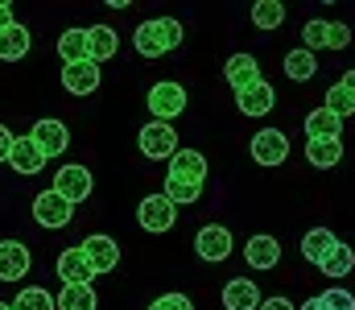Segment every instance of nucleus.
Returning <instances> with one entry per match:
<instances>
[{
    "mask_svg": "<svg viewBox=\"0 0 355 310\" xmlns=\"http://www.w3.org/2000/svg\"><path fill=\"white\" fill-rule=\"evenodd\" d=\"M33 257L21 240H0V282H21L29 273Z\"/></svg>",
    "mask_w": 355,
    "mask_h": 310,
    "instance_id": "nucleus-14",
    "label": "nucleus"
},
{
    "mask_svg": "<svg viewBox=\"0 0 355 310\" xmlns=\"http://www.w3.org/2000/svg\"><path fill=\"white\" fill-rule=\"evenodd\" d=\"M12 310H58V302L46 294V286H25V290L12 298Z\"/></svg>",
    "mask_w": 355,
    "mask_h": 310,
    "instance_id": "nucleus-30",
    "label": "nucleus"
},
{
    "mask_svg": "<svg viewBox=\"0 0 355 310\" xmlns=\"http://www.w3.org/2000/svg\"><path fill=\"white\" fill-rule=\"evenodd\" d=\"M8 166H12L17 174L33 178V174L46 170V153L33 145V137H17V141H12V153H8Z\"/></svg>",
    "mask_w": 355,
    "mask_h": 310,
    "instance_id": "nucleus-15",
    "label": "nucleus"
},
{
    "mask_svg": "<svg viewBox=\"0 0 355 310\" xmlns=\"http://www.w3.org/2000/svg\"><path fill=\"white\" fill-rule=\"evenodd\" d=\"M339 83H343V87H347V92H352V96H355V71H347V75H343Z\"/></svg>",
    "mask_w": 355,
    "mask_h": 310,
    "instance_id": "nucleus-39",
    "label": "nucleus"
},
{
    "mask_svg": "<svg viewBox=\"0 0 355 310\" xmlns=\"http://www.w3.org/2000/svg\"><path fill=\"white\" fill-rule=\"evenodd\" d=\"M261 286L248 277H232L223 286V310H261Z\"/></svg>",
    "mask_w": 355,
    "mask_h": 310,
    "instance_id": "nucleus-18",
    "label": "nucleus"
},
{
    "mask_svg": "<svg viewBox=\"0 0 355 310\" xmlns=\"http://www.w3.org/2000/svg\"><path fill=\"white\" fill-rule=\"evenodd\" d=\"M248 153H252L257 166H281V162L289 157V137H285L281 128H261V132H252Z\"/></svg>",
    "mask_w": 355,
    "mask_h": 310,
    "instance_id": "nucleus-8",
    "label": "nucleus"
},
{
    "mask_svg": "<svg viewBox=\"0 0 355 310\" xmlns=\"http://www.w3.org/2000/svg\"><path fill=\"white\" fill-rule=\"evenodd\" d=\"M0 310H12V302H0Z\"/></svg>",
    "mask_w": 355,
    "mask_h": 310,
    "instance_id": "nucleus-41",
    "label": "nucleus"
},
{
    "mask_svg": "<svg viewBox=\"0 0 355 310\" xmlns=\"http://www.w3.org/2000/svg\"><path fill=\"white\" fill-rule=\"evenodd\" d=\"M99 67L95 62H71V67H62V87L71 92V96H91V92H99Z\"/></svg>",
    "mask_w": 355,
    "mask_h": 310,
    "instance_id": "nucleus-16",
    "label": "nucleus"
},
{
    "mask_svg": "<svg viewBox=\"0 0 355 310\" xmlns=\"http://www.w3.org/2000/svg\"><path fill=\"white\" fill-rule=\"evenodd\" d=\"M285 79H293V83H310L314 75H318V58L306 50V46H297V50H289L285 54Z\"/></svg>",
    "mask_w": 355,
    "mask_h": 310,
    "instance_id": "nucleus-24",
    "label": "nucleus"
},
{
    "mask_svg": "<svg viewBox=\"0 0 355 310\" xmlns=\"http://www.w3.org/2000/svg\"><path fill=\"white\" fill-rule=\"evenodd\" d=\"M29 137H33V145L46 153V162H50V157H62V153L71 149V132H67L62 120H37Z\"/></svg>",
    "mask_w": 355,
    "mask_h": 310,
    "instance_id": "nucleus-11",
    "label": "nucleus"
},
{
    "mask_svg": "<svg viewBox=\"0 0 355 310\" xmlns=\"http://www.w3.org/2000/svg\"><path fill=\"white\" fill-rule=\"evenodd\" d=\"M137 145H141V153L153 157V162H170L178 149H182V145H178V128L174 124H162V120L145 124L141 137H137Z\"/></svg>",
    "mask_w": 355,
    "mask_h": 310,
    "instance_id": "nucleus-5",
    "label": "nucleus"
},
{
    "mask_svg": "<svg viewBox=\"0 0 355 310\" xmlns=\"http://www.w3.org/2000/svg\"><path fill=\"white\" fill-rule=\"evenodd\" d=\"M347 46H352V25H343V21H331L327 50H347Z\"/></svg>",
    "mask_w": 355,
    "mask_h": 310,
    "instance_id": "nucleus-34",
    "label": "nucleus"
},
{
    "mask_svg": "<svg viewBox=\"0 0 355 310\" xmlns=\"http://www.w3.org/2000/svg\"><path fill=\"white\" fill-rule=\"evenodd\" d=\"M314 302H318V310H355L352 290H322Z\"/></svg>",
    "mask_w": 355,
    "mask_h": 310,
    "instance_id": "nucleus-33",
    "label": "nucleus"
},
{
    "mask_svg": "<svg viewBox=\"0 0 355 310\" xmlns=\"http://www.w3.org/2000/svg\"><path fill=\"white\" fill-rule=\"evenodd\" d=\"M207 187V157L198 149H178L170 157V174H166V199L178 207L198 203Z\"/></svg>",
    "mask_w": 355,
    "mask_h": 310,
    "instance_id": "nucleus-1",
    "label": "nucleus"
},
{
    "mask_svg": "<svg viewBox=\"0 0 355 310\" xmlns=\"http://www.w3.org/2000/svg\"><path fill=\"white\" fill-rule=\"evenodd\" d=\"M223 79H227L232 92H248V87L261 83V62H257L252 54H232V58L223 62Z\"/></svg>",
    "mask_w": 355,
    "mask_h": 310,
    "instance_id": "nucleus-13",
    "label": "nucleus"
},
{
    "mask_svg": "<svg viewBox=\"0 0 355 310\" xmlns=\"http://www.w3.org/2000/svg\"><path fill=\"white\" fill-rule=\"evenodd\" d=\"M12 141H17V137L8 132V124H0V166H4V162H8V153H12Z\"/></svg>",
    "mask_w": 355,
    "mask_h": 310,
    "instance_id": "nucleus-36",
    "label": "nucleus"
},
{
    "mask_svg": "<svg viewBox=\"0 0 355 310\" xmlns=\"http://www.w3.org/2000/svg\"><path fill=\"white\" fill-rule=\"evenodd\" d=\"M285 21V4L281 0H257L252 4V25L257 29H281Z\"/></svg>",
    "mask_w": 355,
    "mask_h": 310,
    "instance_id": "nucleus-29",
    "label": "nucleus"
},
{
    "mask_svg": "<svg viewBox=\"0 0 355 310\" xmlns=\"http://www.w3.org/2000/svg\"><path fill=\"white\" fill-rule=\"evenodd\" d=\"M8 25H12V4H4V0H0V33H4Z\"/></svg>",
    "mask_w": 355,
    "mask_h": 310,
    "instance_id": "nucleus-38",
    "label": "nucleus"
},
{
    "mask_svg": "<svg viewBox=\"0 0 355 310\" xmlns=\"http://www.w3.org/2000/svg\"><path fill=\"white\" fill-rule=\"evenodd\" d=\"M54 269H58V282H62V286H91V282H95V269H91L87 252H83L79 244L62 248Z\"/></svg>",
    "mask_w": 355,
    "mask_h": 310,
    "instance_id": "nucleus-10",
    "label": "nucleus"
},
{
    "mask_svg": "<svg viewBox=\"0 0 355 310\" xmlns=\"http://www.w3.org/2000/svg\"><path fill=\"white\" fill-rule=\"evenodd\" d=\"M116 50H120L116 29H112V25H91V29H87V58H91V62L99 67V62L116 58Z\"/></svg>",
    "mask_w": 355,
    "mask_h": 310,
    "instance_id": "nucleus-20",
    "label": "nucleus"
},
{
    "mask_svg": "<svg viewBox=\"0 0 355 310\" xmlns=\"http://www.w3.org/2000/svg\"><path fill=\"white\" fill-rule=\"evenodd\" d=\"M272 103H277V92L268 87L265 79H261L257 87H248V92H236V107H240L244 116H268Z\"/></svg>",
    "mask_w": 355,
    "mask_h": 310,
    "instance_id": "nucleus-21",
    "label": "nucleus"
},
{
    "mask_svg": "<svg viewBox=\"0 0 355 310\" xmlns=\"http://www.w3.org/2000/svg\"><path fill=\"white\" fill-rule=\"evenodd\" d=\"M327 37H331V21H306V25H302V46H306L310 54L327 50Z\"/></svg>",
    "mask_w": 355,
    "mask_h": 310,
    "instance_id": "nucleus-32",
    "label": "nucleus"
},
{
    "mask_svg": "<svg viewBox=\"0 0 355 310\" xmlns=\"http://www.w3.org/2000/svg\"><path fill=\"white\" fill-rule=\"evenodd\" d=\"M261 310H297V307H293L289 298H265V302H261Z\"/></svg>",
    "mask_w": 355,
    "mask_h": 310,
    "instance_id": "nucleus-37",
    "label": "nucleus"
},
{
    "mask_svg": "<svg viewBox=\"0 0 355 310\" xmlns=\"http://www.w3.org/2000/svg\"><path fill=\"white\" fill-rule=\"evenodd\" d=\"M182 37H186V29H182L178 17H153V21H141L137 25L132 46H137L141 58H162V54H170V50L182 46Z\"/></svg>",
    "mask_w": 355,
    "mask_h": 310,
    "instance_id": "nucleus-2",
    "label": "nucleus"
},
{
    "mask_svg": "<svg viewBox=\"0 0 355 310\" xmlns=\"http://www.w3.org/2000/svg\"><path fill=\"white\" fill-rule=\"evenodd\" d=\"M339 244V236L331 232V227H310L306 236H302V257L306 261H314V265H322L327 257H331V248Z\"/></svg>",
    "mask_w": 355,
    "mask_h": 310,
    "instance_id": "nucleus-22",
    "label": "nucleus"
},
{
    "mask_svg": "<svg viewBox=\"0 0 355 310\" xmlns=\"http://www.w3.org/2000/svg\"><path fill=\"white\" fill-rule=\"evenodd\" d=\"M318 137H343V120L327 107H314L306 116V141H318Z\"/></svg>",
    "mask_w": 355,
    "mask_h": 310,
    "instance_id": "nucleus-26",
    "label": "nucleus"
},
{
    "mask_svg": "<svg viewBox=\"0 0 355 310\" xmlns=\"http://www.w3.org/2000/svg\"><path fill=\"white\" fill-rule=\"evenodd\" d=\"M145 103H149V116H153V120L170 124V120H178V116L186 112V87L174 83V79H162V83L149 87V100Z\"/></svg>",
    "mask_w": 355,
    "mask_h": 310,
    "instance_id": "nucleus-4",
    "label": "nucleus"
},
{
    "mask_svg": "<svg viewBox=\"0 0 355 310\" xmlns=\"http://www.w3.org/2000/svg\"><path fill=\"white\" fill-rule=\"evenodd\" d=\"M232 248H236V236H232L227 223H202V227L194 232V252H198L202 261H211V265L227 261Z\"/></svg>",
    "mask_w": 355,
    "mask_h": 310,
    "instance_id": "nucleus-3",
    "label": "nucleus"
},
{
    "mask_svg": "<svg viewBox=\"0 0 355 310\" xmlns=\"http://www.w3.org/2000/svg\"><path fill=\"white\" fill-rule=\"evenodd\" d=\"M58 58H62V67L87 62V29H62L58 33Z\"/></svg>",
    "mask_w": 355,
    "mask_h": 310,
    "instance_id": "nucleus-25",
    "label": "nucleus"
},
{
    "mask_svg": "<svg viewBox=\"0 0 355 310\" xmlns=\"http://www.w3.org/2000/svg\"><path fill=\"white\" fill-rule=\"evenodd\" d=\"M91 170L87 166H79V162H67V166H58V174H54V187L50 191H58L67 203H83L91 199Z\"/></svg>",
    "mask_w": 355,
    "mask_h": 310,
    "instance_id": "nucleus-7",
    "label": "nucleus"
},
{
    "mask_svg": "<svg viewBox=\"0 0 355 310\" xmlns=\"http://www.w3.org/2000/svg\"><path fill=\"white\" fill-rule=\"evenodd\" d=\"M79 248L87 252V261H91V269H95V277H99V273H112V269L120 265V244H116L112 236H103V232L87 236Z\"/></svg>",
    "mask_w": 355,
    "mask_h": 310,
    "instance_id": "nucleus-12",
    "label": "nucleus"
},
{
    "mask_svg": "<svg viewBox=\"0 0 355 310\" xmlns=\"http://www.w3.org/2000/svg\"><path fill=\"white\" fill-rule=\"evenodd\" d=\"M306 162L318 166V170H331L343 162V137H318V141H306Z\"/></svg>",
    "mask_w": 355,
    "mask_h": 310,
    "instance_id": "nucleus-19",
    "label": "nucleus"
},
{
    "mask_svg": "<svg viewBox=\"0 0 355 310\" xmlns=\"http://www.w3.org/2000/svg\"><path fill=\"white\" fill-rule=\"evenodd\" d=\"M54 302H58V310H99V298L91 286H62V294Z\"/></svg>",
    "mask_w": 355,
    "mask_h": 310,
    "instance_id": "nucleus-27",
    "label": "nucleus"
},
{
    "mask_svg": "<svg viewBox=\"0 0 355 310\" xmlns=\"http://www.w3.org/2000/svg\"><path fill=\"white\" fill-rule=\"evenodd\" d=\"M318 269H322V273H327L331 282L347 277V273L355 269V248H347V244H335V248H331V257H327V261H322Z\"/></svg>",
    "mask_w": 355,
    "mask_h": 310,
    "instance_id": "nucleus-28",
    "label": "nucleus"
},
{
    "mask_svg": "<svg viewBox=\"0 0 355 310\" xmlns=\"http://www.w3.org/2000/svg\"><path fill=\"white\" fill-rule=\"evenodd\" d=\"M149 310H194V302L186 294H162V298L149 302Z\"/></svg>",
    "mask_w": 355,
    "mask_h": 310,
    "instance_id": "nucleus-35",
    "label": "nucleus"
},
{
    "mask_svg": "<svg viewBox=\"0 0 355 310\" xmlns=\"http://www.w3.org/2000/svg\"><path fill=\"white\" fill-rule=\"evenodd\" d=\"M29 46H33L29 29L12 21V25H8V29L0 33V62H21V58L29 54Z\"/></svg>",
    "mask_w": 355,
    "mask_h": 310,
    "instance_id": "nucleus-23",
    "label": "nucleus"
},
{
    "mask_svg": "<svg viewBox=\"0 0 355 310\" xmlns=\"http://www.w3.org/2000/svg\"><path fill=\"white\" fill-rule=\"evenodd\" d=\"M297 310H318V302H314V298H310V302H302V307Z\"/></svg>",
    "mask_w": 355,
    "mask_h": 310,
    "instance_id": "nucleus-40",
    "label": "nucleus"
},
{
    "mask_svg": "<svg viewBox=\"0 0 355 310\" xmlns=\"http://www.w3.org/2000/svg\"><path fill=\"white\" fill-rule=\"evenodd\" d=\"M244 261L252 265V269H277V261H281V240L277 236H248V244H244Z\"/></svg>",
    "mask_w": 355,
    "mask_h": 310,
    "instance_id": "nucleus-17",
    "label": "nucleus"
},
{
    "mask_svg": "<svg viewBox=\"0 0 355 310\" xmlns=\"http://www.w3.org/2000/svg\"><path fill=\"white\" fill-rule=\"evenodd\" d=\"M137 223H141L145 232L162 236V232H170V227L178 223V203L166 199V191H162V195H145L141 207H137Z\"/></svg>",
    "mask_w": 355,
    "mask_h": 310,
    "instance_id": "nucleus-6",
    "label": "nucleus"
},
{
    "mask_svg": "<svg viewBox=\"0 0 355 310\" xmlns=\"http://www.w3.org/2000/svg\"><path fill=\"white\" fill-rule=\"evenodd\" d=\"M71 215H75V203H67L58 191H37V199H33V223H42V227H67Z\"/></svg>",
    "mask_w": 355,
    "mask_h": 310,
    "instance_id": "nucleus-9",
    "label": "nucleus"
},
{
    "mask_svg": "<svg viewBox=\"0 0 355 310\" xmlns=\"http://www.w3.org/2000/svg\"><path fill=\"white\" fill-rule=\"evenodd\" d=\"M322 107H327V112H335L339 120H347V116L355 112V96L343 87V83H331V87H327V103H322Z\"/></svg>",
    "mask_w": 355,
    "mask_h": 310,
    "instance_id": "nucleus-31",
    "label": "nucleus"
}]
</instances>
